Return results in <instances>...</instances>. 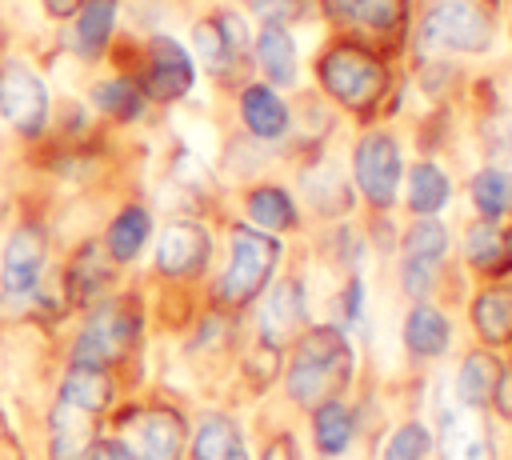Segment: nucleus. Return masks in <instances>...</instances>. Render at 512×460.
I'll return each instance as SVG.
<instances>
[{"mask_svg":"<svg viewBox=\"0 0 512 460\" xmlns=\"http://www.w3.org/2000/svg\"><path fill=\"white\" fill-rule=\"evenodd\" d=\"M288 348L292 356L284 368V396L308 412L324 400H340V392L352 384V372H356V352L348 336L332 324H320L296 336Z\"/></svg>","mask_w":512,"mask_h":460,"instance_id":"nucleus-1","label":"nucleus"},{"mask_svg":"<svg viewBox=\"0 0 512 460\" xmlns=\"http://www.w3.org/2000/svg\"><path fill=\"white\" fill-rule=\"evenodd\" d=\"M112 400V376L108 368L72 364L56 404L48 412V452L52 460H84V452L96 440V424Z\"/></svg>","mask_w":512,"mask_h":460,"instance_id":"nucleus-2","label":"nucleus"},{"mask_svg":"<svg viewBox=\"0 0 512 460\" xmlns=\"http://www.w3.org/2000/svg\"><path fill=\"white\" fill-rule=\"evenodd\" d=\"M320 88L348 112H372L388 92V68L360 44L340 40L316 60Z\"/></svg>","mask_w":512,"mask_h":460,"instance_id":"nucleus-3","label":"nucleus"},{"mask_svg":"<svg viewBox=\"0 0 512 460\" xmlns=\"http://www.w3.org/2000/svg\"><path fill=\"white\" fill-rule=\"evenodd\" d=\"M280 260V240L272 232H260L252 224L232 228V248H228V268L216 280V300L224 308H244L256 300V292L268 284L272 268Z\"/></svg>","mask_w":512,"mask_h":460,"instance_id":"nucleus-4","label":"nucleus"},{"mask_svg":"<svg viewBox=\"0 0 512 460\" xmlns=\"http://www.w3.org/2000/svg\"><path fill=\"white\" fill-rule=\"evenodd\" d=\"M352 176L360 196L368 200L372 212H388L400 196L404 164H400V144L388 132H364L352 148Z\"/></svg>","mask_w":512,"mask_h":460,"instance_id":"nucleus-5","label":"nucleus"},{"mask_svg":"<svg viewBox=\"0 0 512 460\" xmlns=\"http://www.w3.org/2000/svg\"><path fill=\"white\" fill-rule=\"evenodd\" d=\"M140 332V316L132 304H104L96 312H88L76 344H72V364H92V368H108L120 356H128V348L136 344Z\"/></svg>","mask_w":512,"mask_h":460,"instance_id":"nucleus-6","label":"nucleus"},{"mask_svg":"<svg viewBox=\"0 0 512 460\" xmlns=\"http://www.w3.org/2000/svg\"><path fill=\"white\" fill-rule=\"evenodd\" d=\"M444 256H448V228L436 216H416L400 240V288L412 300H424L436 288Z\"/></svg>","mask_w":512,"mask_h":460,"instance_id":"nucleus-7","label":"nucleus"},{"mask_svg":"<svg viewBox=\"0 0 512 460\" xmlns=\"http://www.w3.org/2000/svg\"><path fill=\"white\" fill-rule=\"evenodd\" d=\"M132 460H180L184 452V416L164 404L148 408H128L120 416V436H116Z\"/></svg>","mask_w":512,"mask_h":460,"instance_id":"nucleus-8","label":"nucleus"},{"mask_svg":"<svg viewBox=\"0 0 512 460\" xmlns=\"http://www.w3.org/2000/svg\"><path fill=\"white\" fill-rule=\"evenodd\" d=\"M420 40L444 52H484L492 44V20L476 0H440L420 24Z\"/></svg>","mask_w":512,"mask_h":460,"instance_id":"nucleus-9","label":"nucleus"},{"mask_svg":"<svg viewBox=\"0 0 512 460\" xmlns=\"http://www.w3.org/2000/svg\"><path fill=\"white\" fill-rule=\"evenodd\" d=\"M196 80V68H192V56L180 40L172 36H152L148 48H144V68H140V92L144 100H160V104H172L180 96H188Z\"/></svg>","mask_w":512,"mask_h":460,"instance_id":"nucleus-10","label":"nucleus"},{"mask_svg":"<svg viewBox=\"0 0 512 460\" xmlns=\"http://www.w3.org/2000/svg\"><path fill=\"white\" fill-rule=\"evenodd\" d=\"M440 460H496L484 416L476 408H464L456 396L440 400Z\"/></svg>","mask_w":512,"mask_h":460,"instance_id":"nucleus-11","label":"nucleus"},{"mask_svg":"<svg viewBox=\"0 0 512 460\" xmlns=\"http://www.w3.org/2000/svg\"><path fill=\"white\" fill-rule=\"evenodd\" d=\"M0 112L16 132L36 136L44 128V120H48V88H44V80L24 64H8L4 76H0Z\"/></svg>","mask_w":512,"mask_h":460,"instance_id":"nucleus-12","label":"nucleus"},{"mask_svg":"<svg viewBox=\"0 0 512 460\" xmlns=\"http://www.w3.org/2000/svg\"><path fill=\"white\" fill-rule=\"evenodd\" d=\"M208 256H212V236L196 220H172L156 240V272L172 280H188L204 272Z\"/></svg>","mask_w":512,"mask_h":460,"instance_id":"nucleus-13","label":"nucleus"},{"mask_svg":"<svg viewBox=\"0 0 512 460\" xmlns=\"http://www.w3.org/2000/svg\"><path fill=\"white\" fill-rule=\"evenodd\" d=\"M304 312H308V304H304V284H300L296 276L276 280V284L268 288L264 304H260V344L284 352V348L300 336Z\"/></svg>","mask_w":512,"mask_h":460,"instance_id":"nucleus-14","label":"nucleus"},{"mask_svg":"<svg viewBox=\"0 0 512 460\" xmlns=\"http://www.w3.org/2000/svg\"><path fill=\"white\" fill-rule=\"evenodd\" d=\"M44 260H48V248H44V236L36 228H20L8 236V248H4V264H0V288L4 296H32L44 280Z\"/></svg>","mask_w":512,"mask_h":460,"instance_id":"nucleus-15","label":"nucleus"},{"mask_svg":"<svg viewBox=\"0 0 512 460\" xmlns=\"http://www.w3.org/2000/svg\"><path fill=\"white\" fill-rule=\"evenodd\" d=\"M244 44H248L244 20L232 16V12L204 16V20H196V28H192V48H196V56L204 60V68L216 72V76L236 64V56L244 52Z\"/></svg>","mask_w":512,"mask_h":460,"instance_id":"nucleus-16","label":"nucleus"},{"mask_svg":"<svg viewBox=\"0 0 512 460\" xmlns=\"http://www.w3.org/2000/svg\"><path fill=\"white\" fill-rule=\"evenodd\" d=\"M500 372H504V364L496 360V352H492V348H472V352L460 360V372H456V388H452V396H456L464 408L484 412V408L496 400Z\"/></svg>","mask_w":512,"mask_h":460,"instance_id":"nucleus-17","label":"nucleus"},{"mask_svg":"<svg viewBox=\"0 0 512 460\" xmlns=\"http://www.w3.org/2000/svg\"><path fill=\"white\" fill-rule=\"evenodd\" d=\"M452 344V324L440 308L424 304V300H412L408 316H404V348L416 356V360H436L444 356Z\"/></svg>","mask_w":512,"mask_h":460,"instance_id":"nucleus-18","label":"nucleus"},{"mask_svg":"<svg viewBox=\"0 0 512 460\" xmlns=\"http://www.w3.org/2000/svg\"><path fill=\"white\" fill-rule=\"evenodd\" d=\"M240 120H244V128H248L252 136H260V140H280V136L288 132V124H292L288 104H284L268 84H248V88L240 92Z\"/></svg>","mask_w":512,"mask_h":460,"instance_id":"nucleus-19","label":"nucleus"},{"mask_svg":"<svg viewBox=\"0 0 512 460\" xmlns=\"http://www.w3.org/2000/svg\"><path fill=\"white\" fill-rule=\"evenodd\" d=\"M464 260L488 276H504L512 268V236L496 220H476L464 232Z\"/></svg>","mask_w":512,"mask_h":460,"instance_id":"nucleus-20","label":"nucleus"},{"mask_svg":"<svg viewBox=\"0 0 512 460\" xmlns=\"http://www.w3.org/2000/svg\"><path fill=\"white\" fill-rule=\"evenodd\" d=\"M328 20L360 32H396L404 20V0H324Z\"/></svg>","mask_w":512,"mask_h":460,"instance_id":"nucleus-21","label":"nucleus"},{"mask_svg":"<svg viewBox=\"0 0 512 460\" xmlns=\"http://www.w3.org/2000/svg\"><path fill=\"white\" fill-rule=\"evenodd\" d=\"M472 328L484 340V348L512 344V292L508 288H484L472 296Z\"/></svg>","mask_w":512,"mask_h":460,"instance_id":"nucleus-22","label":"nucleus"},{"mask_svg":"<svg viewBox=\"0 0 512 460\" xmlns=\"http://www.w3.org/2000/svg\"><path fill=\"white\" fill-rule=\"evenodd\" d=\"M192 460H248L244 436L232 424V416H224V412L200 416L196 436H192Z\"/></svg>","mask_w":512,"mask_h":460,"instance_id":"nucleus-23","label":"nucleus"},{"mask_svg":"<svg viewBox=\"0 0 512 460\" xmlns=\"http://www.w3.org/2000/svg\"><path fill=\"white\" fill-rule=\"evenodd\" d=\"M452 200V180L440 164L420 160L408 168V184H404V204L412 216H436L444 204Z\"/></svg>","mask_w":512,"mask_h":460,"instance_id":"nucleus-24","label":"nucleus"},{"mask_svg":"<svg viewBox=\"0 0 512 460\" xmlns=\"http://www.w3.org/2000/svg\"><path fill=\"white\" fill-rule=\"evenodd\" d=\"M116 4L120 0H84L80 4L76 24H72V44L84 60H96L108 48L112 28H116Z\"/></svg>","mask_w":512,"mask_h":460,"instance_id":"nucleus-25","label":"nucleus"},{"mask_svg":"<svg viewBox=\"0 0 512 460\" xmlns=\"http://www.w3.org/2000/svg\"><path fill=\"white\" fill-rule=\"evenodd\" d=\"M356 436V416L344 400H324L312 408V444L320 456H340Z\"/></svg>","mask_w":512,"mask_h":460,"instance_id":"nucleus-26","label":"nucleus"},{"mask_svg":"<svg viewBox=\"0 0 512 460\" xmlns=\"http://www.w3.org/2000/svg\"><path fill=\"white\" fill-rule=\"evenodd\" d=\"M244 212H248V224L260 228V232H284V228H296V200H292V192L280 188V184L252 188L248 200H244Z\"/></svg>","mask_w":512,"mask_h":460,"instance_id":"nucleus-27","label":"nucleus"},{"mask_svg":"<svg viewBox=\"0 0 512 460\" xmlns=\"http://www.w3.org/2000/svg\"><path fill=\"white\" fill-rule=\"evenodd\" d=\"M468 196H472V208L480 212V220H504L512 216V168H480L468 184Z\"/></svg>","mask_w":512,"mask_h":460,"instance_id":"nucleus-28","label":"nucleus"},{"mask_svg":"<svg viewBox=\"0 0 512 460\" xmlns=\"http://www.w3.org/2000/svg\"><path fill=\"white\" fill-rule=\"evenodd\" d=\"M256 64L272 84H292L296 80V44L284 24H264L256 36Z\"/></svg>","mask_w":512,"mask_h":460,"instance_id":"nucleus-29","label":"nucleus"},{"mask_svg":"<svg viewBox=\"0 0 512 460\" xmlns=\"http://www.w3.org/2000/svg\"><path fill=\"white\" fill-rule=\"evenodd\" d=\"M148 236H152V216H148V208H140V204H128L112 224H108V236H104V252L112 256V260H136L140 256V248L148 244Z\"/></svg>","mask_w":512,"mask_h":460,"instance_id":"nucleus-30","label":"nucleus"},{"mask_svg":"<svg viewBox=\"0 0 512 460\" xmlns=\"http://www.w3.org/2000/svg\"><path fill=\"white\" fill-rule=\"evenodd\" d=\"M92 104H96L104 116L128 124V120H136V116L144 112V92H140V84L128 80V76H112V80H100V84L92 88Z\"/></svg>","mask_w":512,"mask_h":460,"instance_id":"nucleus-31","label":"nucleus"},{"mask_svg":"<svg viewBox=\"0 0 512 460\" xmlns=\"http://www.w3.org/2000/svg\"><path fill=\"white\" fill-rule=\"evenodd\" d=\"M108 264H112V256L100 244H88L72 264V296L76 300H92L108 284Z\"/></svg>","mask_w":512,"mask_h":460,"instance_id":"nucleus-32","label":"nucleus"},{"mask_svg":"<svg viewBox=\"0 0 512 460\" xmlns=\"http://www.w3.org/2000/svg\"><path fill=\"white\" fill-rule=\"evenodd\" d=\"M428 452H432V436H428V428H424L420 420H404V424L388 436L380 460H424Z\"/></svg>","mask_w":512,"mask_h":460,"instance_id":"nucleus-33","label":"nucleus"},{"mask_svg":"<svg viewBox=\"0 0 512 460\" xmlns=\"http://www.w3.org/2000/svg\"><path fill=\"white\" fill-rule=\"evenodd\" d=\"M484 144L492 156H512V112H496L484 120Z\"/></svg>","mask_w":512,"mask_h":460,"instance_id":"nucleus-34","label":"nucleus"},{"mask_svg":"<svg viewBox=\"0 0 512 460\" xmlns=\"http://www.w3.org/2000/svg\"><path fill=\"white\" fill-rule=\"evenodd\" d=\"M264 24H288L304 12V0H248Z\"/></svg>","mask_w":512,"mask_h":460,"instance_id":"nucleus-35","label":"nucleus"},{"mask_svg":"<svg viewBox=\"0 0 512 460\" xmlns=\"http://www.w3.org/2000/svg\"><path fill=\"white\" fill-rule=\"evenodd\" d=\"M84 460H132V452L112 436V440H92V448L84 452Z\"/></svg>","mask_w":512,"mask_h":460,"instance_id":"nucleus-36","label":"nucleus"},{"mask_svg":"<svg viewBox=\"0 0 512 460\" xmlns=\"http://www.w3.org/2000/svg\"><path fill=\"white\" fill-rule=\"evenodd\" d=\"M260 460H296V440H292V432H280V436H272V440L264 444Z\"/></svg>","mask_w":512,"mask_h":460,"instance_id":"nucleus-37","label":"nucleus"},{"mask_svg":"<svg viewBox=\"0 0 512 460\" xmlns=\"http://www.w3.org/2000/svg\"><path fill=\"white\" fill-rule=\"evenodd\" d=\"M492 404L500 408V416L512 420V368L500 372V384H496V400H492Z\"/></svg>","mask_w":512,"mask_h":460,"instance_id":"nucleus-38","label":"nucleus"},{"mask_svg":"<svg viewBox=\"0 0 512 460\" xmlns=\"http://www.w3.org/2000/svg\"><path fill=\"white\" fill-rule=\"evenodd\" d=\"M80 4H84V0H44L48 16H56V20H68V16H76V12H80Z\"/></svg>","mask_w":512,"mask_h":460,"instance_id":"nucleus-39","label":"nucleus"}]
</instances>
